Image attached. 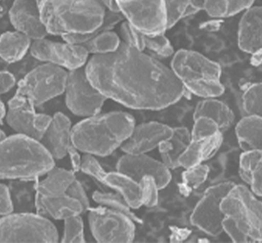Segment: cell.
Returning a JSON list of instances; mask_svg holds the SVG:
<instances>
[{
  "instance_id": "40",
  "label": "cell",
  "mask_w": 262,
  "mask_h": 243,
  "mask_svg": "<svg viewBox=\"0 0 262 243\" xmlns=\"http://www.w3.org/2000/svg\"><path fill=\"white\" fill-rule=\"evenodd\" d=\"M67 194L76 199L81 204L82 207L84 209V212L88 211L90 208V201L86 194L84 187L82 186V184L76 179L70 185L69 188L67 191Z\"/></svg>"
},
{
  "instance_id": "26",
  "label": "cell",
  "mask_w": 262,
  "mask_h": 243,
  "mask_svg": "<svg viewBox=\"0 0 262 243\" xmlns=\"http://www.w3.org/2000/svg\"><path fill=\"white\" fill-rule=\"evenodd\" d=\"M262 120L260 116H247L237 123L236 136L244 151L261 150Z\"/></svg>"
},
{
  "instance_id": "3",
  "label": "cell",
  "mask_w": 262,
  "mask_h": 243,
  "mask_svg": "<svg viewBox=\"0 0 262 243\" xmlns=\"http://www.w3.org/2000/svg\"><path fill=\"white\" fill-rule=\"evenodd\" d=\"M135 126V119L128 113H98L72 127V144L83 153L105 157L121 147Z\"/></svg>"
},
{
  "instance_id": "25",
  "label": "cell",
  "mask_w": 262,
  "mask_h": 243,
  "mask_svg": "<svg viewBox=\"0 0 262 243\" xmlns=\"http://www.w3.org/2000/svg\"><path fill=\"white\" fill-rule=\"evenodd\" d=\"M207 117L211 119L221 131L227 129L234 121L233 111L227 105L215 98H206L199 102L194 111L193 118Z\"/></svg>"
},
{
  "instance_id": "8",
  "label": "cell",
  "mask_w": 262,
  "mask_h": 243,
  "mask_svg": "<svg viewBox=\"0 0 262 243\" xmlns=\"http://www.w3.org/2000/svg\"><path fill=\"white\" fill-rule=\"evenodd\" d=\"M68 74L57 65L42 64L25 76L16 93L27 98L36 107L63 94Z\"/></svg>"
},
{
  "instance_id": "20",
  "label": "cell",
  "mask_w": 262,
  "mask_h": 243,
  "mask_svg": "<svg viewBox=\"0 0 262 243\" xmlns=\"http://www.w3.org/2000/svg\"><path fill=\"white\" fill-rule=\"evenodd\" d=\"M237 45L242 51L252 53L261 50L262 11L253 6L244 11L237 31Z\"/></svg>"
},
{
  "instance_id": "12",
  "label": "cell",
  "mask_w": 262,
  "mask_h": 243,
  "mask_svg": "<svg viewBox=\"0 0 262 243\" xmlns=\"http://www.w3.org/2000/svg\"><path fill=\"white\" fill-rule=\"evenodd\" d=\"M233 183L224 182L207 188L191 215L192 225L208 235L218 236L223 231V213L221 204Z\"/></svg>"
},
{
  "instance_id": "44",
  "label": "cell",
  "mask_w": 262,
  "mask_h": 243,
  "mask_svg": "<svg viewBox=\"0 0 262 243\" xmlns=\"http://www.w3.org/2000/svg\"><path fill=\"white\" fill-rule=\"evenodd\" d=\"M68 155L70 156V160H71L74 171H79L80 170V164H81V157L79 153V151L72 145V147L69 148Z\"/></svg>"
},
{
  "instance_id": "29",
  "label": "cell",
  "mask_w": 262,
  "mask_h": 243,
  "mask_svg": "<svg viewBox=\"0 0 262 243\" xmlns=\"http://www.w3.org/2000/svg\"><path fill=\"white\" fill-rule=\"evenodd\" d=\"M255 0H205L203 9L213 18L235 16L251 8Z\"/></svg>"
},
{
  "instance_id": "22",
  "label": "cell",
  "mask_w": 262,
  "mask_h": 243,
  "mask_svg": "<svg viewBox=\"0 0 262 243\" xmlns=\"http://www.w3.org/2000/svg\"><path fill=\"white\" fill-rule=\"evenodd\" d=\"M190 131L184 127L174 128L170 137L158 145L162 162L169 169L179 167V159L190 142Z\"/></svg>"
},
{
  "instance_id": "46",
  "label": "cell",
  "mask_w": 262,
  "mask_h": 243,
  "mask_svg": "<svg viewBox=\"0 0 262 243\" xmlns=\"http://www.w3.org/2000/svg\"><path fill=\"white\" fill-rule=\"evenodd\" d=\"M100 1L104 5L106 10L111 11V12H118L116 0H100Z\"/></svg>"
},
{
  "instance_id": "2",
  "label": "cell",
  "mask_w": 262,
  "mask_h": 243,
  "mask_svg": "<svg viewBox=\"0 0 262 243\" xmlns=\"http://www.w3.org/2000/svg\"><path fill=\"white\" fill-rule=\"evenodd\" d=\"M48 34L81 45L102 27L106 8L100 0H37Z\"/></svg>"
},
{
  "instance_id": "10",
  "label": "cell",
  "mask_w": 262,
  "mask_h": 243,
  "mask_svg": "<svg viewBox=\"0 0 262 243\" xmlns=\"http://www.w3.org/2000/svg\"><path fill=\"white\" fill-rule=\"evenodd\" d=\"M64 93L67 106L78 117L98 114L106 99L90 81L84 68L68 72Z\"/></svg>"
},
{
  "instance_id": "50",
  "label": "cell",
  "mask_w": 262,
  "mask_h": 243,
  "mask_svg": "<svg viewBox=\"0 0 262 243\" xmlns=\"http://www.w3.org/2000/svg\"><path fill=\"white\" fill-rule=\"evenodd\" d=\"M0 9H1V8H0Z\"/></svg>"
},
{
  "instance_id": "42",
  "label": "cell",
  "mask_w": 262,
  "mask_h": 243,
  "mask_svg": "<svg viewBox=\"0 0 262 243\" xmlns=\"http://www.w3.org/2000/svg\"><path fill=\"white\" fill-rule=\"evenodd\" d=\"M13 211V203L9 188L4 184H0V215L5 216Z\"/></svg>"
},
{
  "instance_id": "11",
  "label": "cell",
  "mask_w": 262,
  "mask_h": 243,
  "mask_svg": "<svg viewBox=\"0 0 262 243\" xmlns=\"http://www.w3.org/2000/svg\"><path fill=\"white\" fill-rule=\"evenodd\" d=\"M89 224L98 242H129L135 238L133 219L123 213L102 207L89 213Z\"/></svg>"
},
{
  "instance_id": "18",
  "label": "cell",
  "mask_w": 262,
  "mask_h": 243,
  "mask_svg": "<svg viewBox=\"0 0 262 243\" xmlns=\"http://www.w3.org/2000/svg\"><path fill=\"white\" fill-rule=\"evenodd\" d=\"M72 123L66 115L57 113L52 117L40 143L54 161L68 155L72 145Z\"/></svg>"
},
{
  "instance_id": "9",
  "label": "cell",
  "mask_w": 262,
  "mask_h": 243,
  "mask_svg": "<svg viewBox=\"0 0 262 243\" xmlns=\"http://www.w3.org/2000/svg\"><path fill=\"white\" fill-rule=\"evenodd\" d=\"M123 19L143 35L164 34L167 19L163 0H116Z\"/></svg>"
},
{
  "instance_id": "49",
  "label": "cell",
  "mask_w": 262,
  "mask_h": 243,
  "mask_svg": "<svg viewBox=\"0 0 262 243\" xmlns=\"http://www.w3.org/2000/svg\"><path fill=\"white\" fill-rule=\"evenodd\" d=\"M5 138H6V135L4 134V132L2 130V129H0V142L2 141V140H4Z\"/></svg>"
},
{
  "instance_id": "30",
  "label": "cell",
  "mask_w": 262,
  "mask_h": 243,
  "mask_svg": "<svg viewBox=\"0 0 262 243\" xmlns=\"http://www.w3.org/2000/svg\"><path fill=\"white\" fill-rule=\"evenodd\" d=\"M121 43V39L117 34L111 30H103L94 34L88 40L80 45L86 49L89 54L91 53L93 55H101L116 51Z\"/></svg>"
},
{
  "instance_id": "36",
  "label": "cell",
  "mask_w": 262,
  "mask_h": 243,
  "mask_svg": "<svg viewBox=\"0 0 262 243\" xmlns=\"http://www.w3.org/2000/svg\"><path fill=\"white\" fill-rule=\"evenodd\" d=\"M167 19V29L174 27L181 19L187 16L190 0H163Z\"/></svg>"
},
{
  "instance_id": "7",
  "label": "cell",
  "mask_w": 262,
  "mask_h": 243,
  "mask_svg": "<svg viewBox=\"0 0 262 243\" xmlns=\"http://www.w3.org/2000/svg\"><path fill=\"white\" fill-rule=\"evenodd\" d=\"M55 225L42 215L18 213L0 219V242H57Z\"/></svg>"
},
{
  "instance_id": "1",
  "label": "cell",
  "mask_w": 262,
  "mask_h": 243,
  "mask_svg": "<svg viewBox=\"0 0 262 243\" xmlns=\"http://www.w3.org/2000/svg\"><path fill=\"white\" fill-rule=\"evenodd\" d=\"M84 71L106 99L129 108H166L180 101L185 93L170 68L122 42L116 51L93 56Z\"/></svg>"
},
{
  "instance_id": "32",
  "label": "cell",
  "mask_w": 262,
  "mask_h": 243,
  "mask_svg": "<svg viewBox=\"0 0 262 243\" xmlns=\"http://www.w3.org/2000/svg\"><path fill=\"white\" fill-rule=\"evenodd\" d=\"M243 109L247 116H260L262 112V86L255 83L248 86L243 95Z\"/></svg>"
},
{
  "instance_id": "43",
  "label": "cell",
  "mask_w": 262,
  "mask_h": 243,
  "mask_svg": "<svg viewBox=\"0 0 262 243\" xmlns=\"http://www.w3.org/2000/svg\"><path fill=\"white\" fill-rule=\"evenodd\" d=\"M16 80L14 76L8 72H0V95L6 94L13 88Z\"/></svg>"
},
{
  "instance_id": "27",
  "label": "cell",
  "mask_w": 262,
  "mask_h": 243,
  "mask_svg": "<svg viewBox=\"0 0 262 243\" xmlns=\"http://www.w3.org/2000/svg\"><path fill=\"white\" fill-rule=\"evenodd\" d=\"M104 184L121 194L131 209H138L141 207L139 184L129 176L121 172H110L106 174Z\"/></svg>"
},
{
  "instance_id": "24",
  "label": "cell",
  "mask_w": 262,
  "mask_h": 243,
  "mask_svg": "<svg viewBox=\"0 0 262 243\" xmlns=\"http://www.w3.org/2000/svg\"><path fill=\"white\" fill-rule=\"evenodd\" d=\"M239 174L242 180L250 185L254 194L256 196H261V150L244 151L240 157Z\"/></svg>"
},
{
  "instance_id": "13",
  "label": "cell",
  "mask_w": 262,
  "mask_h": 243,
  "mask_svg": "<svg viewBox=\"0 0 262 243\" xmlns=\"http://www.w3.org/2000/svg\"><path fill=\"white\" fill-rule=\"evenodd\" d=\"M8 105L5 117L8 125L16 133L40 141L52 117L37 113L35 106L27 98L17 93L8 102Z\"/></svg>"
},
{
  "instance_id": "6",
  "label": "cell",
  "mask_w": 262,
  "mask_h": 243,
  "mask_svg": "<svg viewBox=\"0 0 262 243\" xmlns=\"http://www.w3.org/2000/svg\"><path fill=\"white\" fill-rule=\"evenodd\" d=\"M224 216L249 238L250 241L262 239V205L249 188L233 184L221 204Z\"/></svg>"
},
{
  "instance_id": "19",
  "label": "cell",
  "mask_w": 262,
  "mask_h": 243,
  "mask_svg": "<svg viewBox=\"0 0 262 243\" xmlns=\"http://www.w3.org/2000/svg\"><path fill=\"white\" fill-rule=\"evenodd\" d=\"M191 134L190 142L179 159V167L199 165L216 153L223 142L222 131L211 134Z\"/></svg>"
},
{
  "instance_id": "5",
  "label": "cell",
  "mask_w": 262,
  "mask_h": 243,
  "mask_svg": "<svg viewBox=\"0 0 262 243\" xmlns=\"http://www.w3.org/2000/svg\"><path fill=\"white\" fill-rule=\"evenodd\" d=\"M170 69L184 90L196 96L216 98L224 94L221 67L199 52L180 49L172 56Z\"/></svg>"
},
{
  "instance_id": "38",
  "label": "cell",
  "mask_w": 262,
  "mask_h": 243,
  "mask_svg": "<svg viewBox=\"0 0 262 243\" xmlns=\"http://www.w3.org/2000/svg\"><path fill=\"white\" fill-rule=\"evenodd\" d=\"M142 206L152 207L158 203V188L157 183L151 176H144L139 180Z\"/></svg>"
},
{
  "instance_id": "17",
  "label": "cell",
  "mask_w": 262,
  "mask_h": 243,
  "mask_svg": "<svg viewBox=\"0 0 262 243\" xmlns=\"http://www.w3.org/2000/svg\"><path fill=\"white\" fill-rule=\"evenodd\" d=\"M9 17L16 31L31 39H45L48 35L41 20L37 0H14L9 11Z\"/></svg>"
},
{
  "instance_id": "34",
  "label": "cell",
  "mask_w": 262,
  "mask_h": 243,
  "mask_svg": "<svg viewBox=\"0 0 262 243\" xmlns=\"http://www.w3.org/2000/svg\"><path fill=\"white\" fill-rule=\"evenodd\" d=\"M208 174V166L203 164L187 168L182 174V184L184 188L192 191L199 188L207 180Z\"/></svg>"
},
{
  "instance_id": "37",
  "label": "cell",
  "mask_w": 262,
  "mask_h": 243,
  "mask_svg": "<svg viewBox=\"0 0 262 243\" xmlns=\"http://www.w3.org/2000/svg\"><path fill=\"white\" fill-rule=\"evenodd\" d=\"M120 35L121 42L129 47L137 49L139 51H144L143 34L139 32L137 29L132 27L129 23L122 20L120 26Z\"/></svg>"
},
{
  "instance_id": "45",
  "label": "cell",
  "mask_w": 262,
  "mask_h": 243,
  "mask_svg": "<svg viewBox=\"0 0 262 243\" xmlns=\"http://www.w3.org/2000/svg\"><path fill=\"white\" fill-rule=\"evenodd\" d=\"M205 0H190V4L187 12V16L194 14L199 11L203 10Z\"/></svg>"
},
{
  "instance_id": "48",
  "label": "cell",
  "mask_w": 262,
  "mask_h": 243,
  "mask_svg": "<svg viewBox=\"0 0 262 243\" xmlns=\"http://www.w3.org/2000/svg\"><path fill=\"white\" fill-rule=\"evenodd\" d=\"M7 110L4 106L2 101L0 100V123L2 122L3 120L6 117Z\"/></svg>"
},
{
  "instance_id": "15",
  "label": "cell",
  "mask_w": 262,
  "mask_h": 243,
  "mask_svg": "<svg viewBox=\"0 0 262 243\" xmlns=\"http://www.w3.org/2000/svg\"><path fill=\"white\" fill-rule=\"evenodd\" d=\"M117 170L138 183L144 176H151L159 189L166 188L171 180L170 169L146 154L125 153L117 162Z\"/></svg>"
},
{
  "instance_id": "21",
  "label": "cell",
  "mask_w": 262,
  "mask_h": 243,
  "mask_svg": "<svg viewBox=\"0 0 262 243\" xmlns=\"http://www.w3.org/2000/svg\"><path fill=\"white\" fill-rule=\"evenodd\" d=\"M36 196L37 208L53 219L65 220L84 213L81 204L67 193L55 197H43L37 194Z\"/></svg>"
},
{
  "instance_id": "41",
  "label": "cell",
  "mask_w": 262,
  "mask_h": 243,
  "mask_svg": "<svg viewBox=\"0 0 262 243\" xmlns=\"http://www.w3.org/2000/svg\"><path fill=\"white\" fill-rule=\"evenodd\" d=\"M222 229L234 242H248L250 241L249 238L234 225L233 221L226 217L224 218L222 222Z\"/></svg>"
},
{
  "instance_id": "39",
  "label": "cell",
  "mask_w": 262,
  "mask_h": 243,
  "mask_svg": "<svg viewBox=\"0 0 262 243\" xmlns=\"http://www.w3.org/2000/svg\"><path fill=\"white\" fill-rule=\"evenodd\" d=\"M80 170L98 180V182L104 184L107 173L102 167L98 160L94 158V156L84 154V157H82Z\"/></svg>"
},
{
  "instance_id": "23",
  "label": "cell",
  "mask_w": 262,
  "mask_h": 243,
  "mask_svg": "<svg viewBox=\"0 0 262 243\" xmlns=\"http://www.w3.org/2000/svg\"><path fill=\"white\" fill-rule=\"evenodd\" d=\"M45 174L46 177L36 186V194L43 197H55L66 194L70 185L76 180L73 171L55 166Z\"/></svg>"
},
{
  "instance_id": "16",
  "label": "cell",
  "mask_w": 262,
  "mask_h": 243,
  "mask_svg": "<svg viewBox=\"0 0 262 243\" xmlns=\"http://www.w3.org/2000/svg\"><path fill=\"white\" fill-rule=\"evenodd\" d=\"M172 130V128L162 123H143L134 127L129 138L121 145V149L127 154H145L170 137Z\"/></svg>"
},
{
  "instance_id": "4",
  "label": "cell",
  "mask_w": 262,
  "mask_h": 243,
  "mask_svg": "<svg viewBox=\"0 0 262 243\" xmlns=\"http://www.w3.org/2000/svg\"><path fill=\"white\" fill-rule=\"evenodd\" d=\"M53 166L54 159L39 140L16 134L0 142V180L35 179Z\"/></svg>"
},
{
  "instance_id": "35",
  "label": "cell",
  "mask_w": 262,
  "mask_h": 243,
  "mask_svg": "<svg viewBox=\"0 0 262 243\" xmlns=\"http://www.w3.org/2000/svg\"><path fill=\"white\" fill-rule=\"evenodd\" d=\"M62 242H84V223L80 215L70 217L64 220Z\"/></svg>"
},
{
  "instance_id": "31",
  "label": "cell",
  "mask_w": 262,
  "mask_h": 243,
  "mask_svg": "<svg viewBox=\"0 0 262 243\" xmlns=\"http://www.w3.org/2000/svg\"><path fill=\"white\" fill-rule=\"evenodd\" d=\"M93 199L95 203L101 205L102 207L123 213L134 221L139 220L137 217L135 216V214L131 211V208L126 203V201L121 194H119L118 192L113 193V192H94L93 194Z\"/></svg>"
},
{
  "instance_id": "33",
  "label": "cell",
  "mask_w": 262,
  "mask_h": 243,
  "mask_svg": "<svg viewBox=\"0 0 262 243\" xmlns=\"http://www.w3.org/2000/svg\"><path fill=\"white\" fill-rule=\"evenodd\" d=\"M143 43L144 50L152 53L157 57H166L174 55V48L172 46L170 40L164 34L155 35H143Z\"/></svg>"
},
{
  "instance_id": "28",
  "label": "cell",
  "mask_w": 262,
  "mask_h": 243,
  "mask_svg": "<svg viewBox=\"0 0 262 243\" xmlns=\"http://www.w3.org/2000/svg\"><path fill=\"white\" fill-rule=\"evenodd\" d=\"M31 39L19 31H8L0 36V57L13 63L23 59L31 45Z\"/></svg>"
},
{
  "instance_id": "47",
  "label": "cell",
  "mask_w": 262,
  "mask_h": 243,
  "mask_svg": "<svg viewBox=\"0 0 262 243\" xmlns=\"http://www.w3.org/2000/svg\"><path fill=\"white\" fill-rule=\"evenodd\" d=\"M252 59L251 63L254 67H259L261 64V50H258L255 53H252Z\"/></svg>"
},
{
  "instance_id": "14",
  "label": "cell",
  "mask_w": 262,
  "mask_h": 243,
  "mask_svg": "<svg viewBox=\"0 0 262 243\" xmlns=\"http://www.w3.org/2000/svg\"><path fill=\"white\" fill-rule=\"evenodd\" d=\"M30 49L33 57L43 63L57 65L69 71L84 68L88 61V52L82 45L76 43H58L41 39L34 41Z\"/></svg>"
}]
</instances>
